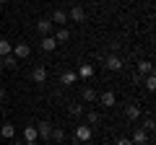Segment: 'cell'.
I'll list each match as a JSON object with an SVG mask.
<instances>
[{"instance_id":"1","label":"cell","mask_w":156,"mask_h":145,"mask_svg":"<svg viewBox=\"0 0 156 145\" xmlns=\"http://www.w3.org/2000/svg\"><path fill=\"white\" fill-rule=\"evenodd\" d=\"M91 135H94V132H91V127H89V124H78V127H76V132H73V137H76V145H78V143H89V140H91Z\"/></svg>"},{"instance_id":"2","label":"cell","mask_w":156,"mask_h":145,"mask_svg":"<svg viewBox=\"0 0 156 145\" xmlns=\"http://www.w3.org/2000/svg\"><path fill=\"white\" fill-rule=\"evenodd\" d=\"M104 67H107V70H112V72H120V70H122V60H120V55H117V52L107 55V60H104Z\"/></svg>"},{"instance_id":"3","label":"cell","mask_w":156,"mask_h":145,"mask_svg":"<svg viewBox=\"0 0 156 145\" xmlns=\"http://www.w3.org/2000/svg\"><path fill=\"white\" fill-rule=\"evenodd\" d=\"M29 55H31V47H29L26 42H18V44L13 47V57H16V60H26Z\"/></svg>"},{"instance_id":"4","label":"cell","mask_w":156,"mask_h":145,"mask_svg":"<svg viewBox=\"0 0 156 145\" xmlns=\"http://www.w3.org/2000/svg\"><path fill=\"white\" fill-rule=\"evenodd\" d=\"M37 135L42 140H50L52 137V122H47V119H42V122L37 124Z\"/></svg>"},{"instance_id":"5","label":"cell","mask_w":156,"mask_h":145,"mask_svg":"<svg viewBox=\"0 0 156 145\" xmlns=\"http://www.w3.org/2000/svg\"><path fill=\"white\" fill-rule=\"evenodd\" d=\"M96 101H99L101 106H107V109H112V106L117 104V93H115V91H104V93H101Z\"/></svg>"},{"instance_id":"6","label":"cell","mask_w":156,"mask_h":145,"mask_svg":"<svg viewBox=\"0 0 156 145\" xmlns=\"http://www.w3.org/2000/svg\"><path fill=\"white\" fill-rule=\"evenodd\" d=\"M52 29H55V23H52L50 18H39V21H37V31L42 34V36H50Z\"/></svg>"},{"instance_id":"7","label":"cell","mask_w":156,"mask_h":145,"mask_svg":"<svg viewBox=\"0 0 156 145\" xmlns=\"http://www.w3.org/2000/svg\"><path fill=\"white\" fill-rule=\"evenodd\" d=\"M130 143H133V145H146V143H148V130L138 127L133 132V137H130Z\"/></svg>"},{"instance_id":"8","label":"cell","mask_w":156,"mask_h":145,"mask_svg":"<svg viewBox=\"0 0 156 145\" xmlns=\"http://www.w3.org/2000/svg\"><path fill=\"white\" fill-rule=\"evenodd\" d=\"M68 21H78V23L86 21V11H83L81 5H73L70 11H68Z\"/></svg>"},{"instance_id":"9","label":"cell","mask_w":156,"mask_h":145,"mask_svg":"<svg viewBox=\"0 0 156 145\" xmlns=\"http://www.w3.org/2000/svg\"><path fill=\"white\" fill-rule=\"evenodd\" d=\"M31 78H34V83H47V67L44 65H37L31 70Z\"/></svg>"},{"instance_id":"10","label":"cell","mask_w":156,"mask_h":145,"mask_svg":"<svg viewBox=\"0 0 156 145\" xmlns=\"http://www.w3.org/2000/svg\"><path fill=\"white\" fill-rule=\"evenodd\" d=\"M151 72H154V65H151L148 60H140L138 67H135V75H138V78H143V75H151Z\"/></svg>"},{"instance_id":"11","label":"cell","mask_w":156,"mask_h":145,"mask_svg":"<svg viewBox=\"0 0 156 145\" xmlns=\"http://www.w3.org/2000/svg\"><path fill=\"white\" fill-rule=\"evenodd\" d=\"M37 140H39L37 127H34V124H26V127H23V143H37Z\"/></svg>"},{"instance_id":"12","label":"cell","mask_w":156,"mask_h":145,"mask_svg":"<svg viewBox=\"0 0 156 145\" xmlns=\"http://www.w3.org/2000/svg\"><path fill=\"white\" fill-rule=\"evenodd\" d=\"M125 117H128L130 122L140 119V106H138V104H128V106H125Z\"/></svg>"},{"instance_id":"13","label":"cell","mask_w":156,"mask_h":145,"mask_svg":"<svg viewBox=\"0 0 156 145\" xmlns=\"http://www.w3.org/2000/svg\"><path fill=\"white\" fill-rule=\"evenodd\" d=\"M60 83H62V86H73V83H78V72H76V70H65V72L60 75Z\"/></svg>"},{"instance_id":"14","label":"cell","mask_w":156,"mask_h":145,"mask_svg":"<svg viewBox=\"0 0 156 145\" xmlns=\"http://www.w3.org/2000/svg\"><path fill=\"white\" fill-rule=\"evenodd\" d=\"M42 49H44V52H55L57 49V42H55L52 34H50V36H42Z\"/></svg>"},{"instance_id":"15","label":"cell","mask_w":156,"mask_h":145,"mask_svg":"<svg viewBox=\"0 0 156 145\" xmlns=\"http://www.w3.org/2000/svg\"><path fill=\"white\" fill-rule=\"evenodd\" d=\"M52 23H55V26H62V23H68V13L65 11H60V8H57L55 13H52V18H50Z\"/></svg>"},{"instance_id":"16","label":"cell","mask_w":156,"mask_h":145,"mask_svg":"<svg viewBox=\"0 0 156 145\" xmlns=\"http://www.w3.org/2000/svg\"><path fill=\"white\" fill-rule=\"evenodd\" d=\"M81 99H83V101H89V104H91V101H96V99H99V93H96V91L91 88V86H86V88L81 91Z\"/></svg>"},{"instance_id":"17","label":"cell","mask_w":156,"mask_h":145,"mask_svg":"<svg viewBox=\"0 0 156 145\" xmlns=\"http://www.w3.org/2000/svg\"><path fill=\"white\" fill-rule=\"evenodd\" d=\"M0 135H3L5 140L16 137V124H3V127H0Z\"/></svg>"},{"instance_id":"18","label":"cell","mask_w":156,"mask_h":145,"mask_svg":"<svg viewBox=\"0 0 156 145\" xmlns=\"http://www.w3.org/2000/svg\"><path fill=\"white\" fill-rule=\"evenodd\" d=\"M0 60H3V70H13V67L18 65L16 57H13V52H11V55H5V57H0Z\"/></svg>"},{"instance_id":"19","label":"cell","mask_w":156,"mask_h":145,"mask_svg":"<svg viewBox=\"0 0 156 145\" xmlns=\"http://www.w3.org/2000/svg\"><path fill=\"white\" fill-rule=\"evenodd\" d=\"M50 140H55V143H65V130H62V127H52V137Z\"/></svg>"},{"instance_id":"20","label":"cell","mask_w":156,"mask_h":145,"mask_svg":"<svg viewBox=\"0 0 156 145\" xmlns=\"http://www.w3.org/2000/svg\"><path fill=\"white\" fill-rule=\"evenodd\" d=\"M94 75V65H81L78 67V78H91Z\"/></svg>"},{"instance_id":"21","label":"cell","mask_w":156,"mask_h":145,"mask_svg":"<svg viewBox=\"0 0 156 145\" xmlns=\"http://www.w3.org/2000/svg\"><path fill=\"white\" fill-rule=\"evenodd\" d=\"M68 39H70V31H68V29H57V34H55L57 44H62V42H68Z\"/></svg>"},{"instance_id":"22","label":"cell","mask_w":156,"mask_h":145,"mask_svg":"<svg viewBox=\"0 0 156 145\" xmlns=\"http://www.w3.org/2000/svg\"><path fill=\"white\" fill-rule=\"evenodd\" d=\"M13 52V44L8 39H0V57H5V55H11Z\"/></svg>"},{"instance_id":"23","label":"cell","mask_w":156,"mask_h":145,"mask_svg":"<svg viewBox=\"0 0 156 145\" xmlns=\"http://www.w3.org/2000/svg\"><path fill=\"white\" fill-rule=\"evenodd\" d=\"M143 86H146V88H148V91H156V78H154V72H151V75H146Z\"/></svg>"},{"instance_id":"24","label":"cell","mask_w":156,"mask_h":145,"mask_svg":"<svg viewBox=\"0 0 156 145\" xmlns=\"http://www.w3.org/2000/svg\"><path fill=\"white\" fill-rule=\"evenodd\" d=\"M86 122H89V127L96 124V122H99V112H89V114H86Z\"/></svg>"},{"instance_id":"25","label":"cell","mask_w":156,"mask_h":145,"mask_svg":"<svg viewBox=\"0 0 156 145\" xmlns=\"http://www.w3.org/2000/svg\"><path fill=\"white\" fill-rule=\"evenodd\" d=\"M70 114H73V117H81V114H83V104H73L70 106Z\"/></svg>"},{"instance_id":"26","label":"cell","mask_w":156,"mask_h":145,"mask_svg":"<svg viewBox=\"0 0 156 145\" xmlns=\"http://www.w3.org/2000/svg\"><path fill=\"white\" fill-rule=\"evenodd\" d=\"M117 145H133V143H130V137H120V140H117Z\"/></svg>"},{"instance_id":"27","label":"cell","mask_w":156,"mask_h":145,"mask_svg":"<svg viewBox=\"0 0 156 145\" xmlns=\"http://www.w3.org/2000/svg\"><path fill=\"white\" fill-rule=\"evenodd\" d=\"M3 101H5V88L0 86V104H3Z\"/></svg>"},{"instance_id":"28","label":"cell","mask_w":156,"mask_h":145,"mask_svg":"<svg viewBox=\"0 0 156 145\" xmlns=\"http://www.w3.org/2000/svg\"><path fill=\"white\" fill-rule=\"evenodd\" d=\"M5 3H8V0H0V5H5Z\"/></svg>"},{"instance_id":"29","label":"cell","mask_w":156,"mask_h":145,"mask_svg":"<svg viewBox=\"0 0 156 145\" xmlns=\"http://www.w3.org/2000/svg\"><path fill=\"white\" fill-rule=\"evenodd\" d=\"M0 72H3V60H0Z\"/></svg>"},{"instance_id":"30","label":"cell","mask_w":156,"mask_h":145,"mask_svg":"<svg viewBox=\"0 0 156 145\" xmlns=\"http://www.w3.org/2000/svg\"><path fill=\"white\" fill-rule=\"evenodd\" d=\"M23 145H37V143H23Z\"/></svg>"},{"instance_id":"31","label":"cell","mask_w":156,"mask_h":145,"mask_svg":"<svg viewBox=\"0 0 156 145\" xmlns=\"http://www.w3.org/2000/svg\"><path fill=\"white\" fill-rule=\"evenodd\" d=\"M13 145H23V143H13Z\"/></svg>"}]
</instances>
